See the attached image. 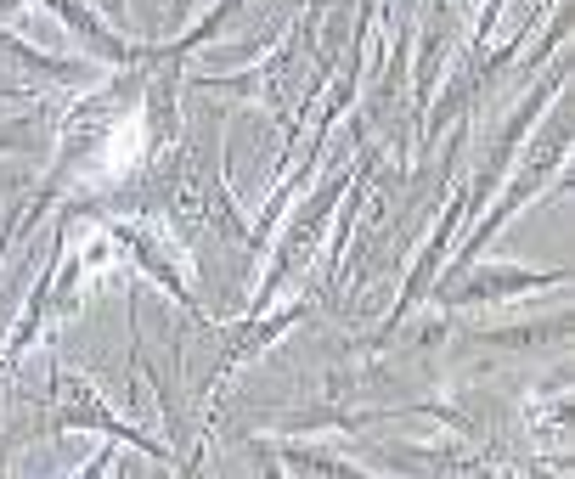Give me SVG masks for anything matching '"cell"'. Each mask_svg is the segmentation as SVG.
<instances>
[{"label":"cell","instance_id":"obj_1","mask_svg":"<svg viewBox=\"0 0 575 479\" xmlns=\"http://www.w3.org/2000/svg\"><path fill=\"white\" fill-rule=\"evenodd\" d=\"M141 158V119H125V136L113 130V147H108V164L113 170H130Z\"/></svg>","mask_w":575,"mask_h":479}]
</instances>
